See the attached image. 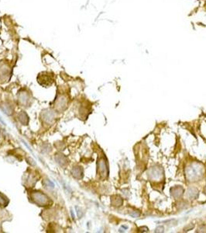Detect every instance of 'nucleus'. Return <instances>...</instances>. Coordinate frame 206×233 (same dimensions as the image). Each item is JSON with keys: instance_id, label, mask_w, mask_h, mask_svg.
Listing matches in <instances>:
<instances>
[{"instance_id": "obj_8", "label": "nucleus", "mask_w": 206, "mask_h": 233, "mask_svg": "<svg viewBox=\"0 0 206 233\" xmlns=\"http://www.w3.org/2000/svg\"><path fill=\"white\" fill-rule=\"evenodd\" d=\"M18 117H19V121H20L23 125H27L28 122H29V117H28L27 114H26L25 112L22 111L21 113H20Z\"/></svg>"}, {"instance_id": "obj_7", "label": "nucleus", "mask_w": 206, "mask_h": 233, "mask_svg": "<svg viewBox=\"0 0 206 233\" xmlns=\"http://www.w3.org/2000/svg\"><path fill=\"white\" fill-rule=\"evenodd\" d=\"M72 175L74 177L77 178V179H81L83 176V171L81 167H73L72 169Z\"/></svg>"}, {"instance_id": "obj_3", "label": "nucleus", "mask_w": 206, "mask_h": 233, "mask_svg": "<svg viewBox=\"0 0 206 233\" xmlns=\"http://www.w3.org/2000/svg\"><path fill=\"white\" fill-rule=\"evenodd\" d=\"M191 169L188 170V176L190 180H195L196 178L199 177L200 175H202V172H201V170L202 169L198 167V170H197V167H194V166H191L190 167Z\"/></svg>"}, {"instance_id": "obj_1", "label": "nucleus", "mask_w": 206, "mask_h": 233, "mask_svg": "<svg viewBox=\"0 0 206 233\" xmlns=\"http://www.w3.org/2000/svg\"><path fill=\"white\" fill-rule=\"evenodd\" d=\"M30 199L34 203L39 206H47L51 203L50 198L40 191H34L30 193Z\"/></svg>"}, {"instance_id": "obj_13", "label": "nucleus", "mask_w": 206, "mask_h": 233, "mask_svg": "<svg viewBox=\"0 0 206 233\" xmlns=\"http://www.w3.org/2000/svg\"><path fill=\"white\" fill-rule=\"evenodd\" d=\"M0 122L2 123V125H6V124H5V122H4V121H3V120H2V117H1V116H0Z\"/></svg>"}, {"instance_id": "obj_2", "label": "nucleus", "mask_w": 206, "mask_h": 233, "mask_svg": "<svg viewBox=\"0 0 206 233\" xmlns=\"http://www.w3.org/2000/svg\"><path fill=\"white\" fill-rule=\"evenodd\" d=\"M67 103V98L66 96L61 95L57 97V99L55 101V106L58 111H63L66 108Z\"/></svg>"}, {"instance_id": "obj_6", "label": "nucleus", "mask_w": 206, "mask_h": 233, "mask_svg": "<svg viewBox=\"0 0 206 233\" xmlns=\"http://www.w3.org/2000/svg\"><path fill=\"white\" fill-rule=\"evenodd\" d=\"M98 170L100 171L101 175H106L108 173L107 172V166L104 159H101L98 162Z\"/></svg>"}, {"instance_id": "obj_11", "label": "nucleus", "mask_w": 206, "mask_h": 233, "mask_svg": "<svg viewBox=\"0 0 206 233\" xmlns=\"http://www.w3.org/2000/svg\"><path fill=\"white\" fill-rule=\"evenodd\" d=\"M56 160H57V162H58L61 166H63L64 164L66 163V158H65L63 155H57V156H56Z\"/></svg>"}, {"instance_id": "obj_12", "label": "nucleus", "mask_w": 206, "mask_h": 233, "mask_svg": "<svg viewBox=\"0 0 206 233\" xmlns=\"http://www.w3.org/2000/svg\"><path fill=\"white\" fill-rule=\"evenodd\" d=\"M156 232H163V227L162 226H159L156 229Z\"/></svg>"}, {"instance_id": "obj_9", "label": "nucleus", "mask_w": 206, "mask_h": 233, "mask_svg": "<svg viewBox=\"0 0 206 233\" xmlns=\"http://www.w3.org/2000/svg\"><path fill=\"white\" fill-rule=\"evenodd\" d=\"M1 109H2L3 112L6 113V114L8 115H10L12 113V107H11L10 104H7V103H3V104L1 105Z\"/></svg>"}, {"instance_id": "obj_5", "label": "nucleus", "mask_w": 206, "mask_h": 233, "mask_svg": "<svg viewBox=\"0 0 206 233\" xmlns=\"http://www.w3.org/2000/svg\"><path fill=\"white\" fill-rule=\"evenodd\" d=\"M18 100L20 102V103L23 106H26L29 102V96L28 95L27 93L23 92L19 94V98Z\"/></svg>"}, {"instance_id": "obj_10", "label": "nucleus", "mask_w": 206, "mask_h": 233, "mask_svg": "<svg viewBox=\"0 0 206 233\" xmlns=\"http://www.w3.org/2000/svg\"><path fill=\"white\" fill-rule=\"evenodd\" d=\"M9 203V200L7 199L6 196L3 195L0 193V206L2 207H6Z\"/></svg>"}, {"instance_id": "obj_14", "label": "nucleus", "mask_w": 206, "mask_h": 233, "mask_svg": "<svg viewBox=\"0 0 206 233\" xmlns=\"http://www.w3.org/2000/svg\"><path fill=\"white\" fill-rule=\"evenodd\" d=\"M205 194H206V187H205Z\"/></svg>"}, {"instance_id": "obj_4", "label": "nucleus", "mask_w": 206, "mask_h": 233, "mask_svg": "<svg viewBox=\"0 0 206 233\" xmlns=\"http://www.w3.org/2000/svg\"><path fill=\"white\" fill-rule=\"evenodd\" d=\"M42 119L43 121L46 123H51L54 121V119L55 118V114L51 111L49 110H46L42 113Z\"/></svg>"}]
</instances>
